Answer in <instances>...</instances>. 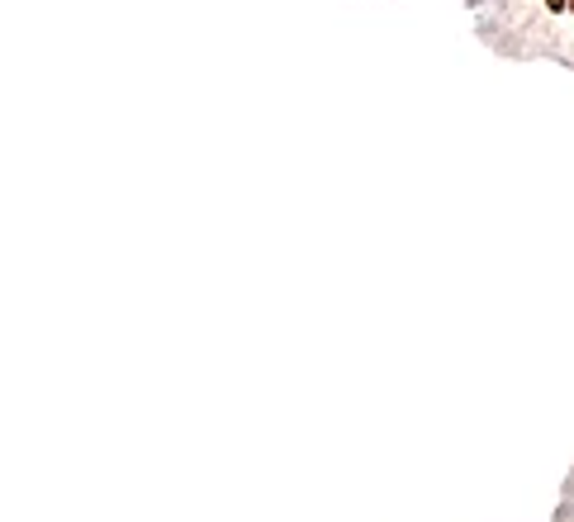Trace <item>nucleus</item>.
<instances>
[{"label": "nucleus", "instance_id": "obj_1", "mask_svg": "<svg viewBox=\"0 0 574 522\" xmlns=\"http://www.w3.org/2000/svg\"><path fill=\"white\" fill-rule=\"evenodd\" d=\"M546 5H550V10H560V5H565V0H546Z\"/></svg>", "mask_w": 574, "mask_h": 522}]
</instances>
